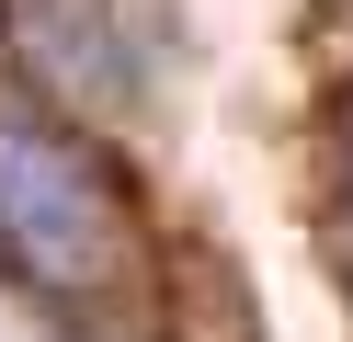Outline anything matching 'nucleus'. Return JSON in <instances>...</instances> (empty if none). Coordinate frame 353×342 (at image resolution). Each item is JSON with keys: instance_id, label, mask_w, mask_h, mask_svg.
Segmentation results:
<instances>
[{"instance_id": "obj_1", "label": "nucleus", "mask_w": 353, "mask_h": 342, "mask_svg": "<svg viewBox=\"0 0 353 342\" xmlns=\"http://www.w3.org/2000/svg\"><path fill=\"white\" fill-rule=\"evenodd\" d=\"M0 251H12L34 285H92L125 251L114 171H103L57 114H34V103H0Z\"/></svg>"}]
</instances>
